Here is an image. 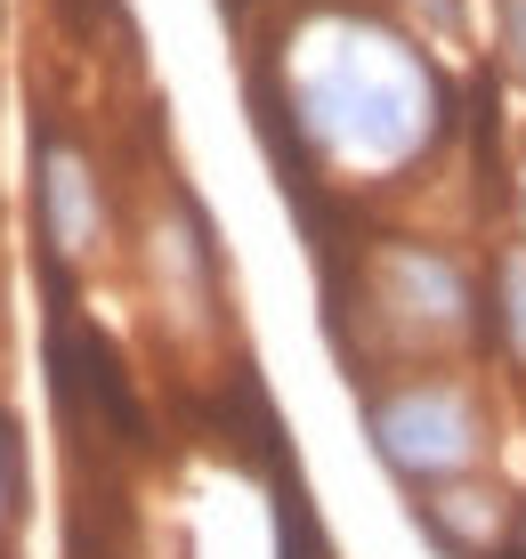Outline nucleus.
I'll use <instances>...</instances> for the list:
<instances>
[{"instance_id": "1", "label": "nucleus", "mask_w": 526, "mask_h": 559, "mask_svg": "<svg viewBox=\"0 0 526 559\" xmlns=\"http://www.w3.org/2000/svg\"><path fill=\"white\" fill-rule=\"evenodd\" d=\"M260 106H276V98L260 90ZM276 114H300L291 130L324 163L381 179V170H405L438 139V82L397 33H381L357 9H333L284 57V106Z\"/></svg>"}, {"instance_id": "2", "label": "nucleus", "mask_w": 526, "mask_h": 559, "mask_svg": "<svg viewBox=\"0 0 526 559\" xmlns=\"http://www.w3.org/2000/svg\"><path fill=\"white\" fill-rule=\"evenodd\" d=\"M364 414H373L381 462L405 487H454V478H470L486 462V406L454 373H414L397 390H373Z\"/></svg>"}, {"instance_id": "3", "label": "nucleus", "mask_w": 526, "mask_h": 559, "mask_svg": "<svg viewBox=\"0 0 526 559\" xmlns=\"http://www.w3.org/2000/svg\"><path fill=\"white\" fill-rule=\"evenodd\" d=\"M373 308L388 324H414V333H462L470 284H462L454 260L421 252V243H397V252L373 260Z\"/></svg>"}, {"instance_id": "4", "label": "nucleus", "mask_w": 526, "mask_h": 559, "mask_svg": "<svg viewBox=\"0 0 526 559\" xmlns=\"http://www.w3.org/2000/svg\"><path fill=\"white\" fill-rule=\"evenodd\" d=\"M49 373H57V397H65V406H89L106 430L139 438V406H130L122 357L106 349L97 324H82V317H57L49 324Z\"/></svg>"}, {"instance_id": "5", "label": "nucleus", "mask_w": 526, "mask_h": 559, "mask_svg": "<svg viewBox=\"0 0 526 559\" xmlns=\"http://www.w3.org/2000/svg\"><path fill=\"white\" fill-rule=\"evenodd\" d=\"M41 236L57 260H89L106 243V195H97V170L82 163L73 139H41Z\"/></svg>"}, {"instance_id": "6", "label": "nucleus", "mask_w": 526, "mask_h": 559, "mask_svg": "<svg viewBox=\"0 0 526 559\" xmlns=\"http://www.w3.org/2000/svg\"><path fill=\"white\" fill-rule=\"evenodd\" d=\"M414 519H421V527H430L454 559H486V544H502V535L518 527V519H502L494 495L462 487V478H454V487H430V503H421Z\"/></svg>"}, {"instance_id": "7", "label": "nucleus", "mask_w": 526, "mask_h": 559, "mask_svg": "<svg viewBox=\"0 0 526 559\" xmlns=\"http://www.w3.org/2000/svg\"><path fill=\"white\" fill-rule=\"evenodd\" d=\"M494 333H502V349L526 365V252L502 260V308H494Z\"/></svg>"}, {"instance_id": "8", "label": "nucleus", "mask_w": 526, "mask_h": 559, "mask_svg": "<svg viewBox=\"0 0 526 559\" xmlns=\"http://www.w3.org/2000/svg\"><path fill=\"white\" fill-rule=\"evenodd\" d=\"M502 49H511V66L526 73V0H502Z\"/></svg>"}, {"instance_id": "9", "label": "nucleus", "mask_w": 526, "mask_h": 559, "mask_svg": "<svg viewBox=\"0 0 526 559\" xmlns=\"http://www.w3.org/2000/svg\"><path fill=\"white\" fill-rule=\"evenodd\" d=\"M9 511H16V447H9V421H0V535H9Z\"/></svg>"}, {"instance_id": "10", "label": "nucleus", "mask_w": 526, "mask_h": 559, "mask_svg": "<svg viewBox=\"0 0 526 559\" xmlns=\"http://www.w3.org/2000/svg\"><path fill=\"white\" fill-rule=\"evenodd\" d=\"M518 551H526V511H518Z\"/></svg>"}, {"instance_id": "11", "label": "nucleus", "mask_w": 526, "mask_h": 559, "mask_svg": "<svg viewBox=\"0 0 526 559\" xmlns=\"http://www.w3.org/2000/svg\"><path fill=\"white\" fill-rule=\"evenodd\" d=\"M518 559H526V551H518Z\"/></svg>"}]
</instances>
